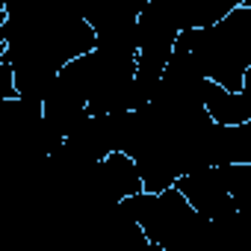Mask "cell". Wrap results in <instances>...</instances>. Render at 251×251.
<instances>
[{
  "instance_id": "3957f363",
  "label": "cell",
  "mask_w": 251,
  "mask_h": 251,
  "mask_svg": "<svg viewBox=\"0 0 251 251\" xmlns=\"http://www.w3.org/2000/svg\"><path fill=\"white\" fill-rule=\"evenodd\" d=\"M109 251H154V242L148 239L142 225L133 222L121 207L109 225Z\"/></svg>"
},
{
  "instance_id": "6da1fadb",
  "label": "cell",
  "mask_w": 251,
  "mask_h": 251,
  "mask_svg": "<svg viewBox=\"0 0 251 251\" xmlns=\"http://www.w3.org/2000/svg\"><path fill=\"white\" fill-rule=\"evenodd\" d=\"M175 189H177L207 222L219 219L225 210L233 207V201H230V195H227V189H225V180H222L219 169H198V172H189V175H183V177L175 183Z\"/></svg>"
},
{
  "instance_id": "7a4b0ae2",
  "label": "cell",
  "mask_w": 251,
  "mask_h": 251,
  "mask_svg": "<svg viewBox=\"0 0 251 251\" xmlns=\"http://www.w3.org/2000/svg\"><path fill=\"white\" fill-rule=\"evenodd\" d=\"M204 109L216 127H225V130L242 127V124L251 121V103L242 92H227L207 80H204Z\"/></svg>"
},
{
  "instance_id": "277c9868",
  "label": "cell",
  "mask_w": 251,
  "mask_h": 251,
  "mask_svg": "<svg viewBox=\"0 0 251 251\" xmlns=\"http://www.w3.org/2000/svg\"><path fill=\"white\" fill-rule=\"evenodd\" d=\"M219 175L225 180V189H227L230 201L251 219V163L219 166Z\"/></svg>"
}]
</instances>
